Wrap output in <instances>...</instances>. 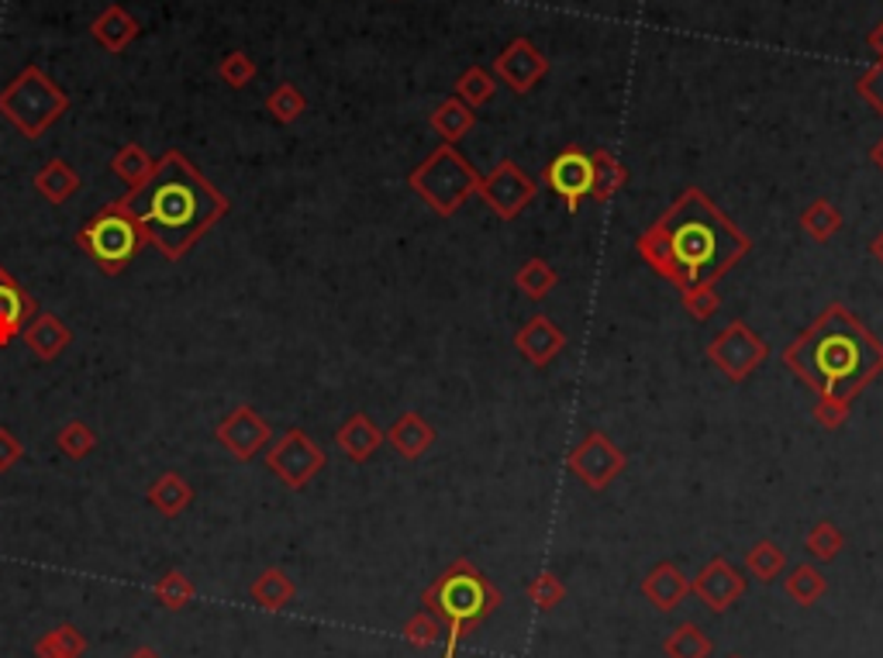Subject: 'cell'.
Here are the masks:
<instances>
[{
    "instance_id": "cell-13",
    "label": "cell",
    "mask_w": 883,
    "mask_h": 658,
    "mask_svg": "<svg viewBox=\"0 0 883 658\" xmlns=\"http://www.w3.org/2000/svg\"><path fill=\"white\" fill-rule=\"evenodd\" d=\"M690 593L708 610L724 614L732 604H739L745 597V579L729 558H711L708 566L690 579Z\"/></svg>"
},
{
    "instance_id": "cell-7",
    "label": "cell",
    "mask_w": 883,
    "mask_h": 658,
    "mask_svg": "<svg viewBox=\"0 0 883 658\" xmlns=\"http://www.w3.org/2000/svg\"><path fill=\"white\" fill-rule=\"evenodd\" d=\"M77 245L83 248V253L98 263L108 276H118L124 266H129L135 256H139V248L149 245L142 228L132 222L129 214L121 210V204H108L101 207L98 214L90 217V222L77 232Z\"/></svg>"
},
{
    "instance_id": "cell-6",
    "label": "cell",
    "mask_w": 883,
    "mask_h": 658,
    "mask_svg": "<svg viewBox=\"0 0 883 658\" xmlns=\"http://www.w3.org/2000/svg\"><path fill=\"white\" fill-rule=\"evenodd\" d=\"M412 191L438 214V217H453L480 186V173L473 169L456 145H438L428 160L407 176Z\"/></svg>"
},
{
    "instance_id": "cell-12",
    "label": "cell",
    "mask_w": 883,
    "mask_h": 658,
    "mask_svg": "<svg viewBox=\"0 0 883 658\" xmlns=\"http://www.w3.org/2000/svg\"><path fill=\"white\" fill-rule=\"evenodd\" d=\"M546 183H549V191L566 204V210L577 214L583 197H590V186H593L590 152H583L580 145L562 148L556 160L546 166Z\"/></svg>"
},
{
    "instance_id": "cell-11",
    "label": "cell",
    "mask_w": 883,
    "mask_h": 658,
    "mask_svg": "<svg viewBox=\"0 0 883 658\" xmlns=\"http://www.w3.org/2000/svg\"><path fill=\"white\" fill-rule=\"evenodd\" d=\"M566 465H570L574 473L580 476L583 486H590V490H608L611 480L625 469V452L615 449V442H611L608 434L593 431V434L583 438V442L570 455H566Z\"/></svg>"
},
{
    "instance_id": "cell-50",
    "label": "cell",
    "mask_w": 883,
    "mask_h": 658,
    "mask_svg": "<svg viewBox=\"0 0 883 658\" xmlns=\"http://www.w3.org/2000/svg\"><path fill=\"white\" fill-rule=\"evenodd\" d=\"M870 160H873V163L880 166V173H883V138L870 148Z\"/></svg>"
},
{
    "instance_id": "cell-36",
    "label": "cell",
    "mask_w": 883,
    "mask_h": 658,
    "mask_svg": "<svg viewBox=\"0 0 883 658\" xmlns=\"http://www.w3.org/2000/svg\"><path fill=\"white\" fill-rule=\"evenodd\" d=\"M801 228H804L814 241H829V238L842 228V214H839L835 204H829V201H814V204L801 214Z\"/></svg>"
},
{
    "instance_id": "cell-29",
    "label": "cell",
    "mask_w": 883,
    "mask_h": 658,
    "mask_svg": "<svg viewBox=\"0 0 883 658\" xmlns=\"http://www.w3.org/2000/svg\"><path fill=\"white\" fill-rule=\"evenodd\" d=\"M590 160H593V186H590V197L597 204H608L615 194H621V186L628 179L625 166L615 160V155L608 148H597L590 152Z\"/></svg>"
},
{
    "instance_id": "cell-19",
    "label": "cell",
    "mask_w": 883,
    "mask_h": 658,
    "mask_svg": "<svg viewBox=\"0 0 883 658\" xmlns=\"http://www.w3.org/2000/svg\"><path fill=\"white\" fill-rule=\"evenodd\" d=\"M31 310H35V300L18 279H0V349H8L14 338H21Z\"/></svg>"
},
{
    "instance_id": "cell-46",
    "label": "cell",
    "mask_w": 883,
    "mask_h": 658,
    "mask_svg": "<svg viewBox=\"0 0 883 658\" xmlns=\"http://www.w3.org/2000/svg\"><path fill=\"white\" fill-rule=\"evenodd\" d=\"M683 304H687V310L698 321H708L714 310L721 307V300H718V290L714 287H701V290H687L683 294Z\"/></svg>"
},
{
    "instance_id": "cell-37",
    "label": "cell",
    "mask_w": 883,
    "mask_h": 658,
    "mask_svg": "<svg viewBox=\"0 0 883 658\" xmlns=\"http://www.w3.org/2000/svg\"><path fill=\"white\" fill-rule=\"evenodd\" d=\"M266 111L273 114V121L280 124H294L304 111H307V97L294 86V83H280L270 97H266Z\"/></svg>"
},
{
    "instance_id": "cell-2",
    "label": "cell",
    "mask_w": 883,
    "mask_h": 658,
    "mask_svg": "<svg viewBox=\"0 0 883 658\" xmlns=\"http://www.w3.org/2000/svg\"><path fill=\"white\" fill-rule=\"evenodd\" d=\"M783 366H791L818 397L849 403L883 372V345L853 310L832 304L794 345H786Z\"/></svg>"
},
{
    "instance_id": "cell-51",
    "label": "cell",
    "mask_w": 883,
    "mask_h": 658,
    "mask_svg": "<svg viewBox=\"0 0 883 658\" xmlns=\"http://www.w3.org/2000/svg\"><path fill=\"white\" fill-rule=\"evenodd\" d=\"M870 253H873V256H876V259L883 263V228H880V235L873 238V245H870Z\"/></svg>"
},
{
    "instance_id": "cell-41",
    "label": "cell",
    "mask_w": 883,
    "mask_h": 658,
    "mask_svg": "<svg viewBox=\"0 0 883 658\" xmlns=\"http://www.w3.org/2000/svg\"><path fill=\"white\" fill-rule=\"evenodd\" d=\"M808 552L818 558V562H832L842 548H845V538H842V531L832 524V521H822V524H814L808 531V538H804Z\"/></svg>"
},
{
    "instance_id": "cell-17",
    "label": "cell",
    "mask_w": 883,
    "mask_h": 658,
    "mask_svg": "<svg viewBox=\"0 0 883 658\" xmlns=\"http://www.w3.org/2000/svg\"><path fill=\"white\" fill-rule=\"evenodd\" d=\"M515 349L531 362V366H549L562 349H566V331H559L546 315H535L518 335Z\"/></svg>"
},
{
    "instance_id": "cell-15",
    "label": "cell",
    "mask_w": 883,
    "mask_h": 658,
    "mask_svg": "<svg viewBox=\"0 0 883 658\" xmlns=\"http://www.w3.org/2000/svg\"><path fill=\"white\" fill-rule=\"evenodd\" d=\"M549 73V59L535 49L528 39H515L508 49H504L494 59V76L500 83H508L515 93H528L539 80H546Z\"/></svg>"
},
{
    "instance_id": "cell-10",
    "label": "cell",
    "mask_w": 883,
    "mask_h": 658,
    "mask_svg": "<svg viewBox=\"0 0 883 658\" xmlns=\"http://www.w3.org/2000/svg\"><path fill=\"white\" fill-rule=\"evenodd\" d=\"M477 197L500 217V222H515V217L531 204L535 197V183L525 176V169L511 160L497 163L487 176H480Z\"/></svg>"
},
{
    "instance_id": "cell-4",
    "label": "cell",
    "mask_w": 883,
    "mask_h": 658,
    "mask_svg": "<svg viewBox=\"0 0 883 658\" xmlns=\"http://www.w3.org/2000/svg\"><path fill=\"white\" fill-rule=\"evenodd\" d=\"M422 604L442 620V628H446V655L442 658H456V645L500 607V593L469 558H456L453 566L422 593Z\"/></svg>"
},
{
    "instance_id": "cell-8",
    "label": "cell",
    "mask_w": 883,
    "mask_h": 658,
    "mask_svg": "<svg viewBox=\"0 0 883 658\" xmlns=\"http://www.w3.org/2000/svg\"><path fill=\"white\" fill-rule=\"evenodd\" d=\"M266 465L273 469V476L283 480V486L304 490L325 469V452L311 434H304L301 428H291L266 452Z\"/></svg>"
},
{
    "instance_id": "cell-26",
    "label": "cell",
    "mask_w": 883,
    "mask_h": 658,
    "mask_svg": "<svg viewBox=\"0 0 883 658\" xmlns=\"http://www.w3.org/2000/svg\"><path fill=\"white\" fill-rule=\"evenodd\" d=\"M473 124H477V114H473V107H466L459 97L442 101L432 111V128L442 135V142H446V145H456L459 138H466L473 132Z\"/></svg>"
},
{
    "instance_id": "cell-9",
    "label": "cell",
    "mask_w": 883,
    "mask_h": 658,
    "mask_svg": "<svg viewBox=\"0 0 883 658\" xmlns=\"http://www.w3.org/2000/svg\"><path fill=\"white\" fill-rule=\"evenodd\" d=\"M767 356H770V345L745 321H732L729 328H721L718 338L708 345V359L729 376L732 383H742Z\"/></svg>"
},
{
    "instance_id": "cell-31",
    "label": "cell",
    "mask_w": 883,
    "mask_h": 658,
    "mask_svg": "<svg viewBox=\"0 0 883 658\" xmlns=\"http://www.w3.org/2000/svg\"><path fill=\"white\" fill-rule=\"evenodd\" d=\"M783 593H786V600H794L798 607H814L829 593V579L822 576V569L798 566L783 579Z\"/></svg>"
},
{
    "instance_id": "cell-21",
    "label": "cell",
    "mask_w": 883,
    "mask_h": 658,
    "mask_svg": "<svg viewBox=\"0 0 883 658\" xmlns=\"http://www.w3.org/2000/svg\"><path fill=\"white\" fill-rule=\"evenodd\" d=\"M90 35L98 39V45L108 49V52H124L139 39V21L121 4H111V8H104L98 18H93Z\"/></svg>"
},
{
    "instance_id": "cell-22",
    "label": "cell",
    "mask_w": 883,
    "mask_h": 658,
    "mask_svg": "<svg viewBox=\"0 0 883 658\" xmlns=\"http://www.w3.org/2000/svg\"><path fill=\"white\" fill-rule=\"evenodd\" d=\"M335 442H338V449H342L345 459L366 462L376 449L384 445V431L376 428L366 414H353L349 421H345V424L335 431Z\"/></svg>"
},
{
    "instance_id": "cell-39",
    "label": "cell",
    "mask_w": 883,
    "mask_h": 658,
    "mask_svg": "<svg viewBox=\"0 0 883 658\" xmlns=\"http://www.w3.org/2000/svg\"><path fill=\"white\" fill-rule=\"evenodd\" d=\"M55 445L62 449V455H70V459H87L93 449H98V434H93V428L83 424V421H70V424H62V428H59Z\"/></svg>"
},
{
    "instance_id": "cell-48",
    "label": "cell",
    "mask_w": 883,
    "mask_h": 658,
    "mask_svg": "<svg viewBox=\"0 0 883 658\" xmlns=\"http://www.w3.org/2000/svg\"><path fill=\"white\" fill-rule=\"evenodd\" d=\"M866 42H870V49L876 52V59H883V21L870 31V39H866Z\"/></svg>"
},
{
    "instance_id": "cell-28",
    "label": "cell",
    "mask_w": 883,
    "mask_h": 658,
    "mask_svg": "<svg viewBox=\"0 0 883 658\" xmlns=\"http://www.w3.org/2000/svg\"><path fill=\"white\" fill-rule=\"evenodd\" d=\"M714 645L693 620H683L662 638V655L667 658H711Z\"/></svg>"
},
{
    "instance_id": "cell-1",
    "label": "cell",
    "mask_w": 883,
    "mask_h": 658,
    "mask_svg": "<svg viewBox=\"0 0 883 658\" xmlns=\"http://www.w3.org/2000/svg\"><path fill=\"white\" fill-rule=\"evenodd\" d=\"M118 204L142 228L145 241L160 248V256L170 263H180L232 207L229 197L211 186L176 148L155 160L152 176Z\"/></svg>"
},
{
    "instance_id": "cell-38",
    "label": "cell",
    "mask_w": 883,
    "mask_h": 658,
    "mask_svg": "<svg viewBox=\"0 0 883 658\" xmlns=\"http://www.w3.org/2000/svg\"><path fill=\"white\" fill-rule=\"evenodd\" d=\"M400 635L412 648H432V645H438L442 638H446V628H442V620L432 610H418V614H412L404 620Z\"/></svg>"
},
{
    "instance_id": "cell-45",
    "label": "cell",
    "mask_w": 883,
    "mask_h": 658,
    "mask_svg": "<svg viewBox=\"0 0 883 658\" xmlns=\"http://www.w3.org/2000/svg\"><path fill=\"white\" fill-rule=\"evenodd\" d=\"M849 418V403L835 397H818L814 400V421L822 428H842Z\"/></svg>"
},
{
    "instance_id": "cell-14",
    "label": "cell",
    "mask_w": 883,
    "mask_h": 658,
    "mask_svg": "<svg viewBox=\"0 0 883 658\" xmlns=\"http://www.w3.org/2000/svg\"><path fill=\"white\" fill-rule=\"evenodd\" d=\"M214 434H217V442L225 445L238 462H248L273 438V428L266 424V418L256 411V407L242 403L214 428Z\"/></svg>"
},
{
    "instance_id": "cell-18",
    "label": "cell",
    "mask_w": 883,
    "mask_h": 658,
    "mask_svg": "<svg viewBox=\"0 0 883 658\" xmlns=\"http://www.w3.org/2000/svg\"><path fill=\"white\" fill-rule=\"evenodd\" d=\"M642 597L659 614H670L690 597V579L680 573V566H673V562H659V566L642 579Z\"/></svg>"
},
{
    "instance_id": "cell-34",
    "label": "cell",
    "mask_w": 883,
    "mask_h": 658,
    "mask_svg": "<svg viewBox=\"0 0 883 658\" xmlns=\"http://www.w3.org/2000/svg\"><path fill=\"white\" fill-rule=\"evenodd\" d=\"M556 269L546 263V259H528L521 269H518V276H515V284H518V290L525 294V297H531V300H542V297H549L552 290H556Z\"/></svg>"
},
{
    "instance_id": "cell-3",
    "label": "cell",
    "mask_w": 883,
    "mask_h": 658,
    "mask_svg": "<svg viewBox=\"0 0 883 658\" xmlns=\"http://www.w3.org/2000/svg\"><path fill=\"white\" fill-rule=\"evenodd\" d=\"M656 228L670 248L673 287L680 294L718 287V279L749 253V238L739 225L729 222L701 191H687L659 217Z\"/></svg>"
},
{
    "instance_id": "cell-42",
    "label": "cell",
    "mask_w": 883,
    "mask_h": 658,
    "mask_svg": "<svg viewBox=\"0 0 883 658\" xmlns=\"http://www.w3.org/2000/svg\"><path fill=\"white\" fill-rule=\"evenodd\" d=\"M639 256L667 279V284H673V263H670V248H667V241H662V235H659V228L652 225L649 232H642L639 235Z\"/></svg>"
},
{
    "instance_id": "cell-30",
    "label": "cell",
    "mask_w": 883,
    "mask_h": 658,
    "mask_svg": "<svg viewBox=\"0 0 883 658\" xmlns=\"http://www.w3.org/2000/svg\"><path fill=\"white\" fill-rule=\"evenodd\" d=\"M111 169L124 179V186H129V191H139V186L152 176L155 160H152V155H149L139 142H124V145L114 152Z\"/></svg>"
},
{
    "instance_id": "cell-20",
    "label": "cell",
    "mask_w": 883,
    "mask_h": 658,
    "mask_svg": "<svg viewBox=\"0 0 883 658\" xmlns=\"http://www.w3.org/2000/svg\"><path fill=\"white\" fill-rule=\"evenodd\" d=\"M384 442H390L394 452L404 455V459H422V455L432 449V442H435V428H432L422 414L407 411V414H400V418L387 428Z\"/></svg>"
},
{
    "instance_id": "cell-44",
    "label": "cell",
    "mask_w": 883,
    "mask_h": 658,
    "mask_svg": "<svg viewBox=\"0 0 883 658\" xmlns=\"http://www.w3.org/2000/svg\"><path fill=\"white\" fill-rule=\"evenodd\" d=\"M856 90H860V97H863V101L883 117V59H876V66H870V70L860 76Z\"/></svg>"
},
{
    "instance_id": "cell-40",
    "label": "cell",
    "mask_w": 883,
    "mask_h": 658,
    "mask_svg": "<svg viewBox=\"0 0 883 658\" xmlns=\"http://www.w3.org/2000/svg\"><path fill=\"white\" fill-rule=\"evenodd\" d=\"M525 597L531 607L539 610H556L562 600H566V583L556 576V573H539L528 586H525Z\"/></svg>"
},
{
    "instance_id": "cell-52",
    "label": "cell",
    "mask_w": 883,
    "mask_h": 658,
    "mask_svg": "<svg viewBox=\"0 0 883 658\" xmlns=\"http://www.w3.org/2000/svg\"><path fill=\"white\" fill-rule=\"evenodd\" d=\"M0 279H11V273H8V269H0Z\"/></svg>"
},
{
    "instance_id": "cell-16",
    "label": "cell",
    "mask_w": 883,
    "mask_h": 658,
    "mask_svg": "<svg viewBox=\"0 0 883 658\" xmlns=\"http://www.w3.org/2000/svg\"><path fill=\"white\" fill-rule=\"evenodd\" d=\"M21 341H24V349L35 356L39 362H52V359H59L62 352L70 349L73 331L67 328V321H59L55 315H49V310H39L35 321L24 325Z\"/></svg>"
},
{
    "instance_id": "cell-25",
    "label": "cell",
    "mask_w": 883,
    "mask_h": 658,
    "mask_svg": "<svg viewBox=\"0 0 883 658\" xmlns=\"http://www.w3.org/2000/svg\"><path fill=\"white\" fill-rule=\"evenodd\" d=\"M145 496H149V504L160 511L163 517H180L186 507H191L194 490H191V483H186L180 473H163L160 480L149 486Z\"/></svg>"
},
{
    "instance_id": "cell-27",
    "label": "cell",
    "mask_w": 883,
    "mask_h": 658,
    "mask_svg": "<svg viewBox=\"0 0 883 658\" xmlns=\"http://www.w3.org/2000/svg\"><path fill=\"white\" fill-rule=\"evenodd\" d=\"M83 651H87V638L77 624H55L52 631H45L31 645V655L35 658H83Z\"/></svg>"
},
{
    "instance_id": "cell-32",
    "label": "cell",
    "mask_w": 883,
    "mask_h": 658,
    "mask_svg": "<svg viewBox=\"0 0 883 658\" xmlns=\"http://www.w3.org/2000/svg\"><path fill=\"white\" fill-rule=\"evenodd\" d=\"M152 597L160 600V607H166V610H183V607L194 604L197 589H194V583L186 579L180 569H170V573H163L160 579H155Z\"/></svg>"
},
{
    "instance_id": "cell-47",
    "label": "cell",
    "mask_w": 883,
    "mask_h": 658,
    "mask_svg": "<svg viewBox=\"0 0 883 658\" xmlns=\"http://www.w3.org/2000/svg\"><path fill=\"white\" fill-rule=\"evenodd\" d=\"M24 455V445L14 438V431L0 428V473H8V469Z\"/></svg>"
},
{
    "instance_id": "cell-24",
    "label": "cell",
    "mask_w": 883,
    "mask_h": 658,
    "mask_svg": "<svg viewBox=\"0 0 883 658\" xmlns=\"http://www.w3.org/2000/svg\"><path fill=\"white\" fill-rule=\"evenodd\" d=\"M248 597L256 600L263 610L280 614L283 607H287V604L297 597V586H294V579H291L287 573H283V569L270 566V569H263V573L256 576V583H252V589H248Z\"/></svg>"
},
{
    "instance_id": "cell-53",
    "label": "cell",
    "mask_w": 883,
    "mask_h": 658,
    "mask_svg": "<svg viewBox=\"0 0 883 658\" xmlns=\"http://www.w3.org/2000/svg\"><path fill=\"white\" fill-rule=\"evenodd\" d=\"M729 658H739V655H729Z\"/></svg>"
},
{
    "instance_id": "cell-43",
    "label": "cell",
    "mask_w": 883,
    "mask_h": 658,
    "mask_svg": "<svg viewBox=\"0 0 883 658\" xmlns=\"http://www.w3.org/2000/svg\"><path fill=\"white\" fill-rule=\"evenodd\" d=\"M217 76L225 80L232 90H242V86H248L252 80H256V62H252L242 49H235V52H229L225 59H221Z\"/></svg>"
},
{
    "instance_id": "cell-33",
    "label": "cell",
    "mask_w": 883,
    "mask_h": 658,
    "mask_svg": "<svg viewBox=\"0 0 883 658\" xmlns=\"http://www.w3.org/2000/svg\"><path fill=\"white\" fill-rule=\"evenodd\" d=\"M497 93V76L484 66H469L459 80H456V97L466 104V107H484L490 97Z\"/></svg>"
},
{
    "instance_id": "cell-35",
    "label": "cell",
    "mask_w": 883,
    "mask_h": 658,
    "mask_svg": "<svg viewBox=\"0 0 883 658\" xmlns=\"http://www.w3.org/2000/svg\"><path fill=\"white\" fill-rule=\"evenodd\" d=\"M783 566H786V552L777 542H760L745 552V569L763 583L777 579L783 573Z\"/></svg>"
},
{
    "instance_id": "cell-5",
    "label": "cell",
    "mask_w": 883,
    "mask_h": 658,
    "mask_svg": "<svg viewBox=\"0 0 883 658\" xmlns=\"http://www.w3.org/2000/svg\"><path fill=\"white\" fill-rule=\"evenodd\" d=\"M70 111V97L42 66L21 70L4 90H0V114H4L24 138L45 135L49 124H55Z\"/></svg>"
},
{
    "instance_id": "cell-49",
    "label": "cell",
    "mask_w": 883,
    "mask_h": 658,
    "mask_svg": "<svg viewBox=\"0 0 883 658\" xmlns=\"http://www.w3.org/2000/svg\"><path fill=\"white\" fill-rule=\"evenodd\" d=\"M129 658H163V655H160V651H155V648H149V645H142V648H135V651H132Z\"/></svg>"
},
{
    "instance_id": "cell-23",
    "label": "cell",
    "mask_w": 883,
    "mask_h": 658,
    "mask_svg": "<svg viewBox=\"0 0 883 658\" xmlns=\"http://www.w3.org/2000/svg\"><path fill=\"white\" fill-rule=\"evenodd\" d=\"M35 191L49 201V204H67L77 191H80V173L67 163V160H49L39 173H35Z\"/></svg>"
}]
</instances>
